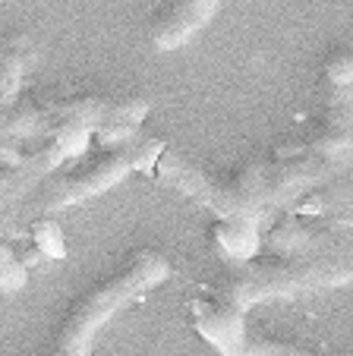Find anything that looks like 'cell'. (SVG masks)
<instances>
[{
    "label": "cell",
    "instance_id": "1",
    "mask_svg": "<svg viewBox=\"0 0 353 356\" xmlns=\"http://www.w3.org/2000/svg\"><path fill=\"white\" fill-rule=\"evenodd\" d=\"M171 277V262L158 249H136L133 256L120 265V268L88 287L70 312L63 316L57 337H54L51 356H88L98 331L111 322L120 309H127L130 302L146 296L158 284Z\"/></svg>",
    "mask_w": 353,
    "mask_h": 356
},
{
    "label": "cell",
    "instance_id": "2",
    "mask_svg": "<svg viewBox=\"0 0 353 356\" xmlns=\"http://www.w3.org/2000/svg\"><path fill=\"white\" fill-rule=\"evenodd\" d=\"M161 148H164V142L155 139V136H133L130 142H120V145H107L101 155L88 158V161L76 164V168L63 170V174L45 180L41 186H35L0 221H10L13 215H26L35 221V218L54 215V211L70 209V205H79V202L92 199V195H101L104 189L120 183L133 170L146 174L152 158L158 155Z\"/></svg>",
    "mask_w": 353,
    "mask_h": 356
},
{
    "label": "cell",
    "instance_id": "3",
    "mask_svg": "<svg viewBox=\"0 0 353 356\" xmlns=\"http://www.w3.org/2000/svg\"><path fill=\"white\" fill-rule=\"evenodd\" d=\"M353 281V256H290L278 262L240 265L218 287L221 296L237 302L240 309L262 300L297 296L322 287H338Z\"/></svg>",
    "mask_w": 353,
    "mask_h": 356
},
{
    "label": "cell",
    "instance_id": "4",
    "mask_svg": "<svg viewBox=\"0 0 353 356\" xmlns=\"http://www.w3.org/2000/svg\"><path fill=\"white\" fill-rule=\"evenodd\" d=\"M221 3L224 0H164L161 10L152 16L148 41L158 51H177L218 16Z\"/></svg>",
    "mask_w": 353,
    "mask_h": 356
},
{
    "label": "cell",
    "instance_id": "5",
    "mask_svg": "<svg viewBox=\"0 0 353 356\" xmlns=\"http://www.w3.org/2000/svg\"><path fill=\"white\" fill-rule=\"evenodd\" d=\"M189 316H193L196 331L221 356H233V350L240 347V341L246 337V309H240L237 302L221 296L218 290L208 296H193Z\"/></svg>",
    "mask_w": 353,
    "mask_h": 356
},
{
    "label": "cell",
    "instance_id": "6",
    "mask_svg": "<svg viewBox=\"0 0 353 356\" xmlns=\"http://www.w3.org/2000/svg\"><path fill=\"white\" fill-rule=\"evenodd\" d=\"M322 76L328 86V117L322 133H347L353 127V51H334Z\"/></svg>",
    "mask_w": 353,
    "mask_h": 356
},
{
    "label": "cell",
    "instance_id": "7",
    "mask_svg": "<svg viewBox=\"0 0 353 356\" xmlns=\"http://www.w3.org/2000/svg\"><path fill=\"white\" fill-rule=\"evenodd\" d=\"M35 47L29 38H16L0 51V139H3V123H7L10 111L16 104L19 86L26 79L29 67H32Z\"/></svg>",
    "mask_w": 353,
    "mask_h": 356
},
{
    "label": "cell",
    "instance_id": "8",
    "mask_svg": "<svg viewBox=\"0 0 353 356\" xmlns=\"http://www.w3.org/2000/svg\"><path fill=\"white\" fill-rule=\"evenodd\" d=\"M214 243L233 262H246L256 256L262 236H259V221L249 218H218L214 224Z\"/></svg>",
    "mask_w": 353,
    "mask_h": 356
},
{
    "label": "cell",
    "instance_id": "9",
    "mask_svg": "<svg viewBox=\"0 0 353 356\" xmlns=\"http://www.w3.org/2000/svg\"><path fill=\"white\" fill-rule=\"evenodd\" d=\"M306 209L315 211L322 218H347L353 215V180L350 183H340V180H331L325 186L306 199Z\"/></svg>",
    "mask_w": 353,
    "mask_h": 356
},
{
    "label": "cell",
    "instance_id": "10",
    "mask_svg": "<svg viewBox=\"0 0 353 356\" xmlns=\"http://www.w3.org/2000/svg\"><path fill=\"white\" fill-rule=\"evenodd\" d=\"M32 236H35V246H38L41 256H47V259H63L67 256V243H63L61 224L54 221L51 215L35 218L32 221Z\"/></svg>",
    "mask_w": 353,
    "mask_h": 356
},
{
    "label": "cell",
    "instance_id": "11",
    "mask_svg": "<svg viewBox=\"0 0 353 356\" xmlns=\"http://www.w3.org/2000/svg\"><path fill=\"white\" fill-rule=\"evenodd\" d=\"M22 284H26V265L13 256V249H10L7 243L0 240V290L13 293Z\"/></svg>",
    "mask_w": 353,
    "mask_h": 356
}]
</instances>
